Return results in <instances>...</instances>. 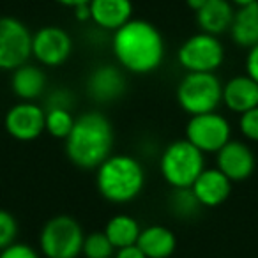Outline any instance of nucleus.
Returning <instances> with one entry per match:
<instances>
[{
    "label": "nucleus",
    "instance_id": "obj_1",
    "mask_svg": "<svg viewBox=\"0 0 258 258\" xmlns=\"http://www.w3.org/2000/svg\"><path fill=\"white\" fill-rule=\"evenodd\" d=\"M111 50L120 68L133 75H151L165 60V39L145 20H129L115 30Z\"/></svg>",
    "mask_w": 258,
    "mask_h": 258
},
{
    "label": "nucleus",
    "instance_id": "obj_2",
    "mask_svg": "<svg viewBox=\"0 0 258 258\" xmlns=\"http://www.w3.org/2000/svg\"><path fill=\"white\" fill-rule=\"evenodd\" d=\"M66 156L82 170H97L113 149V127L106 115L87 111L75 118L71 133L66 138Z\"/></svg>",
    "mask_w": 258,
    "mask_h": 258
},
{
    "label": "nucleus",
    "instance_id": "obj_3",
    "mask_svg": "<svg viewBox=\"0 0 258 258\" xmlns=\"http://www.w3.org/2000/svg\"><path fill=\"white\" fill-rule=\"evenodd\" d=\"M145 186V170L137 158L111 154L96 172V187L110 204H129Z\"/></svg>",
    "mask_w": 258,
    "mask_h": 258
},
{
    "label": "nucleus",
    "instance_id": "obj_4",
    "mask_svg": "<svg viewBox=\"0 0 258 258\" xmlns=\"http://www.w3.org/2000/svg\"><path fill=\"white\" fill-rule=\"evenodd\" d=\"M204 170V152L198 151L186 138L172 142L159 159V172L173 189L191 187Z\"/></svg>",
    "mask_w": 258,
    "mask_h": 258
},
{
    "label": "nucleus",
    "instance_id": "obj_5",
    "mask_svg": "<svg viewBox=\"0 0 258 258\" xmlns=\"http://www.w3.org/2000/svg\"><path fill=\"white\" fill-rule=\"evenodd\" d=\"M175 96L179 106L191 117L211 113L223 103V83L214 73H186Z\"/></svg>",
    "mask_w": 258,
    "mask_h": 258
},
{
    "label": "nucleus",
    "instance_id": "obj_6",
    "mask_svg": "<svg viewBox=\"0 0 258 258\" xmlns=\"http://www.w3.org/2000/svg\"><path fill=\"white\" fill-rule=\"evenodd\" d=\"M83 242L85 233L82 225L68 214L48 219L39 233V246L46 258H78Z\"/></svg>",
    "mask_w": 258,
    "mask_h": 258
},
{
    "label": "nucleus",
    "instance_id": "obj_7",
    "mask_svg": "<svg viewBox=\"0 0 258 258\" xmlns=\"http://www.w3.org/2000/svg\"><path fill=\"white\" fill-rule=\"evenodd\" d=\"M177 60L187 73H214L225 62V46L218 36L198 32L180 44Z\"/></svg>",
    "mask_w": 258,
    "mask_h": 258
},
{
    "label": "nucleus",
    "instance_id": "obj_8",
    "mask_svg": "<svg viewBox=\"0 0 258 258\" xmlns=\"http://www.w3.org/2000/svg\"><path fill=\"white\" fill-rule=\"evenodd\" d=\"M32 57V34L22 20L0 16V69L15 71Z\"/></svg>",
    "mask_w": 258,
    "mask_h": 258
},
{
    "label": "nucleus",
    "instance_id": "obj_9",
    "mask_svg": "<svg viewBox=\"0 0 258 258\" xmlns=\"http://www.w3.org/2000/svg\"><path fill=\"white\" fill-rule=\"evenodd\" d=\"M186 140L204 154L218 152L232 140V125L218 111L193 115L186 125Z\"/></svg>",
    "mask_w": 258,
    "mask_h": 258
},
{
    "label": "nucleus",
    "instance_id": "obj_10",
    "mask_svg": "<svg viewBox=\"0 0 258 258\" xmlns=\"http://www.w3.org/2000/svg\"><path fill=\"white\" fill-rule=\"evenodd\" d=\"M73 53V39L68 30L57 25H46L32 34V55L48 68L66 64Z\"/></svg>",
    "mask_w": 258,
    "mask_h": 258
},
{
    "label": "nucleus",
    "instance_id": "obj_11",
    "mask_svg": "<svg viewBox=\"0 0 258 258\" xmlns=\"http://www.w3.org/2000/svg\"><path fill=\"white\" fill-rule=\"evenodd\" d=\"M46 111L32 101H22L8 110L4 127L18 142H32L44 133Z\"/></svg>",
    "mask_w": 258,
    "mask_h": 258
},
{
    "label": "nucleus",
    "instance_id": "obj_12",
    "mask_svg": "<svg viewBox=\"0 0 258 258\" xmlns=\"http://www.w3.org/2000/svg\"><path fill=\"white\" fill-rule=\"evenodd\" d=\"M216 168L221 170L232 182H240L254 172V154L244 142L230 140L221 151L216 152Z\"/></svg>",
    "mask_w": 258,
    "mask_h": 258
},
{
    "label": "nucleus",
    "instance_id": "obj_13",
    "mask_svg": "<svg viewBox=\"0 0 258 258\" xmlns=\"http://www.w3.org/2000/svg\"><path fill=\"white\" fill-rule=\"evenodd\" d=\"M87 90L97 103H111L125 92V76L115 66H99L90 73Z\"/></svg>",
    "mask_w": 258,
    "mask_h": 258
},
{
    "label": "nucleus",
    "instance_id": "obj_14",
    "mask_svg": "<svg viewBox=\"0 0 258 258\" xmlns=\"http://www.w3.org/2000/svg\"><path fill=\"white\" fill-rule=\"evenodd\" d=\"M202 207H218L228 200L232 193V180L218 168H205L191 186Z\"/></svg>",
    "mask_w": 258,
    "mask_h": 258
},
{
    "label": "nucleus",
    "instance_id": "obj_15",
    "mask_svg": "<svg viewBox=\"0 0 258 258\" xmlns=\"http://www.w3.org/2000/svg\"><path fill=\"white\" fill-rule=\"evenodd\" d=\"M223 103L237 115L253 110L258 106V83L247 75L233 76L223 85Z\"/></svg>",
    "mask_w": 258,
    "mask_h": 258
},
{
    "label": "nucleus",
    "instance_id": "obj_16",
    "mask_svg": "<svg viewBox=\"0 0 258 258\" xmlns=\"http://www.w3.org/2000/svg\"><path fill=\"white\" fill-rule=\"evenodd\" d=\"M94 25L103 30H118L122 25L133 20V2L131 0H90Z\"/></svg>",
    "mask_w": 258,
    "mask_h": 258
},
{
    "label": "nucleus",
    "instance_id": "obj_17",
    "mask_svg": "<svg viewBox=\"0 0 258 258\" xmlns=\"http://www.w3.org/2000/svg\"><path fill=\"white\" fill-rule=\"evenodd\" d=\"M235 8L230 0H207L205 6L197 13V23L202 32L211 36H221L230 32Z\"/></svg>",
    "mask_w": 258,
    "mask_h": 258
},
{
    "label": "nucleus",
    "instance_id": "obj_18",
    "mask_svg": "<svg viewBox=\"0 0 258 258\" xmlns=\"http://www.w3.org/2000/svg\"><path fill=\"white\" fill-rule=\"evenodd\" d=\"M11 73V90L16 97H20L22 101H36L43 96L48 80L41 68L23 64Z\"/></svg>",
    "mask_w": 258,
    "mask_h": 258
},
{
    "label": "nucleus",
    "instance_id": "obj_19",
    "mask_svg": "<svg viewBox=\"0 0 258 258\" xmlns=\"http://www.w3.org/2000/svg\"><path fill=\"white\" fill-rule=\"evenodd\" d=\"M137 244L147 258H170L175 253L177 237L166 226L151 225L140 232Z\"/></svg>",
    "mask_w": 258,
    "mask_h": 258
},
{
    "label": "nucleus",
    "instance_id": "obj_20",
    "mask_svg": "<svg viewBox=\"0 0 258 258\" xmlns=\"http://www.w3.org/2000/svg\"><path fill=\"white\" fill-rule=\"evenodd\" d=\"M230 37L239 48H253L258 44V2L235 9Z\"/></svg>",
    "mask_w": 258,
    "mask_h": 258
},
{
    "label": "nucleus",
    "instance_id": "obj_21",
    "mask_svg": "<svg viewBox=\"0 0 258 258\" xmlns=\"http://www.w3.org/2000/svg\"><path fill=\"white\" fill-rule=\"evenodd\" d=\"M140 225L135 218L127 214H118L113 216L110 221L104 226V233L110 239V242L113 244L115 249H120L125 246H133L138 242L140 237Z\"/></svg>",
    "mask_w": 258,
    "mask_h": 258
},
{
    "label": "nucleus",
    "instance_id": "obj_22",
    "mask_svg": "<svg viewBox=\"0 0 258 258\" xmlns=\"http://www.w3.org/2000/svg\"><path fill=\"white\" fill-rule=\"evenodd\" d=\"M44 111H46L44 131L50 137L58 138V140H66L68 135L71 133L73 125H75V117L71 115V110L62 106H51Z\"/></svg>",
    "mask_w": 258,
    "mask_h": 258
},
{
    "label": "nucleus",
    "instance_id": "obj_23",
    "mask_svg": "<svg viewBox=\"0 0 258 258\" xmlns=\"http://www.w3.org/2000/svg\"><path fill=\"white\" fill-rule=\"evenodd\" d=\"M170 209L177 218L191 219L200 212L202 204L197 200L191 187H184V189H173L172 197H170Z\"/></svg>",
    "mask_w": 258,
    "mask_h": 258
},
{
    "label": "nucleus",
    "instance_id": "obj_24",
    "mask_svg": "<svg viewBox=\"0 0 258 258\" xmlns=\"http://www.w3.org/2000/svg\"><path fill=\"white\" fill-rule=\"evenodd\" d=\"M82 253L85 258H111L115 256V247L104 232H94L85 235Z\"/></svg>",
    "mask_w": 258,
    "mask_h": 258
},
{
    "label": "nucleus",
    "instance_id": "obj_25",
    "mask_svg": "<svg viewBox=\"0 0 258 258\" xmlns=\"http://www.w3.org/2000/svg\"><path fill=\"white\" fill-rule=\"evenodd\" d=\"M18 237V221L6 209H0V251L16 242Z\"/></svg>",
    "mask_w": 258,
    "mask_h": 258
},
{
    "label": "nucleus",
    "instance_id": "obj_26",
    "mask_svg": "<svg viewBox=\"0 0 258 258\" xmlns=\"http://www.w3.org/2000/svg\"><path fill=\"white\" fill-rule=\"evenodd\" d=\"M239 129L246 140L258 144V106L239 115Z\"/></svg>",
    "mask_w": 258,
    "mask_h": 258
},
{
    "label": "nucleus",
    "instance_id": "obj_27",
    "mask_svg": "<svg viewBox=\"0 0 258 258\" xmlns=\"http://www.w3.org/2000/svg\"><path fill=\"white\" fill-rule=\"evenodd\" d=\"M0 258H39V253L29 244L15 242L0 251Z\"/></svg>",
    "mask_w": 258,
    "mask_h": 258
},
{
    "label": "nucleus",
    "instance_id": "obj_28",
    "mask_svg": "<svg viewBox=\"0 0 258 258\" xmlns=\"http://www.w3.org/2000/svg\"><path fill=\"white\" fill-rule=\"evenodd\" d=\"M246 75L258 83V44L247 50L246 55Z\"/></svg>",
    "mask_w": 258,
    "mask_h": 258
},
{
    "label": "nucleus",
    "instance_id": "obj_29",
    "mask_svg": "<svg viewBox=\"0 0 258 258\" xmlns=\"http://www.w3.org/2000/svg\"><path fill=\"white\" fill-rule=\"evenodd\" d=\"M113 258H147V256H145L144 251L138 247V244H133V246H125V247L117 249Z\"/></svg>",
    "mask_w": 258,
    "mask_h": 258
},
{
    "label": "nucleus",
    "instance_id": "obj_30",
    "mask_svg": "<svg viewBox=\"0 0 258 258\" xmlns=\"http://www.w3.org/2000/svg\"><path fill=\"white\" fill-rule=\"evenodd\" d=\"M75 11V16L78 22H90L92 20V13H90V4H83L78 6V8L73 9Z\"/></svg>",
    "mask_w": 258,
    "mask_h": 258
},
{
    "label": "nucleus",
    "instance_id": "obj_31",
    "mask_svg": "<svg viewBox=\"0 0 258 258\" xmlns=\"http://www.w3.org/2000/svg\"><path fill=\"white\" fill-rule=\"evenodd\" d=\"M57 4L64 6V8H78V6H83V4H90V0H55Z\"/></svg>",
    "mask_w": 258,
    "mask_h": 258
},
{
    "label": "nucleus",
    "instance_id": "obj_32",
    "mask_svg": "<svg viewBox=\"0 0 258 258\" xmlns=\"http://www.w3.org/2000/svg\"><path fill=\"white\" fill-rule=\"evenodd\" d=\"M205 2H207V0H186L187 8H189V9H193L195 13H198V11H200V9L205 6Z\"/></svg>",
    "mask_w": 258,
    "mask_h": 258
},
{
    "label": "nucleus",
    "instance_id": "obj_33",
    "mask_svg": "<svg viewBox=\"0 0 258 258\" xmlns=\"http://www.w3.org/2000/svg\"><path fill=\"white\" fill-rule=\"evenodd\" d=\"M235 8H242V6H249V4H256L258 0H230Z\"/></svg>",
    "mask_w": 258,
    "mask_h": 258
}]
</instances>
